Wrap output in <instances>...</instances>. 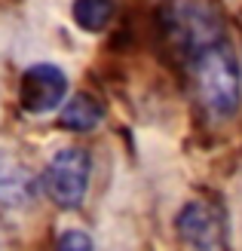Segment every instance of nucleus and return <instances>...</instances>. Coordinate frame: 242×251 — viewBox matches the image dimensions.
<instances>
[{"label": "nucleus", "instance_id": "8", "mask_svg": "<svg viewBox=\"0 0 242 251\" xmlns=\"http://www.w3.org/2000/svg\"><path fill=\"white\" fill-rule=\"evenodd\" d=\"M53 251H95V245H92V239H89V233L71 227V230H65L55 239V248Z\"/></svg>", "mask_w": 242, "mask_h": 251}, {"label": "nucleus", "instance_id": "4", "mask_svg": "<svg viewBox=\"0 0 242 251\" xmlns=\"http://www.w3.org/2000/svg\"><path fill=\"white\" fill-rule=\"evenodd\" d=\"M175 230L196 251H215L224 242V211L212 202H187L175 218Z\"/></svg>", "mask_w": 242, "mask_h": 251}, {"label": "nucleus", "instance_id": "6", "mask_svg": "<svg viewBox=\"0 0 242 251\" xmlns=\"http://www.w3.org/2000/svg\"><path fill=\"white\" fill-rule=\"evenodd\" d=\"M105 117V107L101 101H95L92 95L77 92L74 98H68V104L61 107V126L71 132H92L95 126Z\"/></svg>", "mask_w": 242, "mask_h": 251}, {"label": "nucleus", "instance_id": "2", "mask_svg": "<svg viewBox=\"0 0 242 251\" xmlns=\"http://www.w3.org/2000/svg\"><path fill=\"white\" fill-rule=\"evenodd\" d=\"M89 175H92V159L83 147H61L58 153L46 162L43 169V190L58 208H80L86 190H89Z\"/></svg>", "mask_w": 242, "mask_h": 251}, {"label": "nucleus", "instance_id": "3", "mask_svg": "<svg viewBox=\"0 0 242 251\" xmlns=\"http://www.w3.org/2000/svg\"><path fill=\"white\" fill-rule=\"evenodd\" d=\"M68 95V77L58 65H49V61H40V65H31L22 74L19 83V104L28 114H49V110L61 107Z\"/></svg>", "mask_w": 242, "mask_h": 251}, {"label": "nucleus", "instance_id": "7", "mask_svg": "<svg viewBox=\"0 0 242 251\" xmlns=\"http://www.w3.org/2000/svg\"><path fill=\"white\" fill-rule=\"evenodd\" d=\"M71 12H74V22H77L83 31L98 34L110 25L117 6H113V0H74Z\"/></svg>", "mask_w": 242, "mask_h": 251}, {"label": "nucleus", "instance_id": "5", "mask_svg": "<svg viewBox=\"0 0 242 251\" xmlns=\"http://www.w3.org/2000/svg\"><path fill=\"white\" fill-rule=\"evenodd\" d=\"M34 199V178L19 162L0 156V202L3 205H28Z\"/></svg>", "mask_w": 242, "mask_h": 251}, {"label": "nucleus", "instance_id": "1", "mask_svg": "<svg viewBox=\"0 0 242 251\" xmlns=\"http://www.w3.org/2000/svg\"><path fill=\"white\" fill-rule=\"evenodd\" d=\"M160 22L199 107L212 120H230L242 104V68L218 6L212 0H165Z\"/></svg>", "mask_w": 242, "mask_h": 251}]
</instances>
